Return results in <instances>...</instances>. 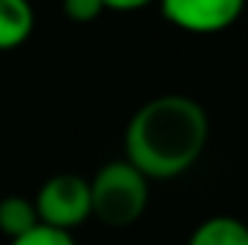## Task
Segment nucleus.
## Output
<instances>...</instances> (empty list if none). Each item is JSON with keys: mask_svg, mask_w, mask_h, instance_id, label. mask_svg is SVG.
Instances as JSON below:
<instances>
[{"mask_svg": "<svg viewBox=\"0 0 248 245\" xmlns=\"http://www.w3.org/2000/svg\"><path fill=\"white\" fill-rule=\"evenodd\" d=\"M208 113L190 95L168 92L144 101L124 130V159L147 179L168 182L187 173L205 153Z\"/></svg>", "mask_w": 248, "mask_h": 245, "instance_id": "nucleus-1", "label": "nucleus"}, {"mask_svg": "<svg viewBox=\"0 0 248 245\" xmlns=\"http://www.w3.org/2000/svg\"><path fill=\"white\" fill-rule=\"evenodd\" d=\"M87 182L93 216L107 228H127L139 222L150 205V182L127 159H113L101 165Z\"/></svg>", "mask_w": 248, "mask_h": 245, "instance_id": "nucleus-2", "label": "nucleus"}, {"mask_svg": "<svg viewBox=\"0 0 248 245\" xmlns=\"http://www.w3.org/2000/svg\"><path fill=\"white\" fill-rule=\"evenodd\" d=\"M38 222L55 231L72 234L78 225L93 219L90 205V182L78 173H55L38 187L35 193Z\"/></svg>", "mask_w": 248, "mask_h": 245, "instance_id": "nucleus-3", "label": "nucleus"}, {"mask_svg": "<svg viewBox=\"0 0 248 245\" xmlns=\"http://www.w3.org/2000/svg\"><path fill=\"white\" fill-rule=\"evenodd\" d=\"M168 23L190 35H217L231 29L246 9V0H156Z\"/></svg>", "mask_w": 248, "mask_h": 245, "instance_id": "nucleus-4", "label": "nucleus"}, {"mask_svg": "<svg viewBox=\"0 0 248 245\" xmlns=\"http://www.w3.org/2000/svg\"><path fill=\"white\" fill-rule=\"evenodd\" d=\"M35 6L32 0H0V52H12L32 38Z\"/></svg>", "mask_w": 248, "mask_h": 245, "instance_id": "nucleus-5", "label": "nucleus"}, {"mask_svg": "<svg viewBox=\"0 0 248 245\" xmlns=\"http://www.w3.org/2000/svg\"><path fill=\"white\" fill-rule=\"evenodd\" d=\"M187 245H248V225L237 216L217 214L190 231Z\"/></svg>", "mask_w": 248, "mask_h": 245, "instance_id": "nucleus-6", "label": "nucleus"}, {"mask_svg": "<svg viewBox=\"0 0 248 245\" xmlns=\"http://www.w3.org/2000/svg\"><path fill=\"white\" fill-rule=\"evenodd\" d=\"M38 211H35V202L26 199V196H3L0 199V234L6 237V243L29 234L32 228H38Z\"/></svg>", "mask_w": 248, "mask_h": 245, "instance_id": "nucleus-7", "label": "nucleus"}, {"mask_svg": "<svg viewBox=\"0 0 248 245\" xmlns=\"http://www.w3.org/2000/svg\"><path fill=\"white\" fill-rule=\"evenodd\" d=\"M6 245H78V240H75V234L38 225L29 234H23V237H17V240H12V243H6Z\"/></svg>", "mask_w": 248, "mask_h": 245, "instance_id": "nucleus-8", "label": "nucleus"}, {"mask_svg": "<svg viewBox=\"0 0 248 245\" xmlns=\"http://www.w3.org/2000/svg\"><path fill=\"white\" fill-rule=\"evenodd\" d=\"M61 6H63L66 20H72V23H93L104 12L101 0H63Z\"/></svg>", "mask_w": 248, "mask_h": 245, "instance_id": "nucleus-9", "label": "nucleus"}, {"mask_svg": "<svg viewBox=\"0 0 248 245\" xmlns=\"http://www.w3.org/2000/svg\"><path fill=\"white\" fill-rule=\"evenodd\" d=\"M101 3H104V12L107 9L110 12H139V9H144L156 0H101Z\"/></svg>", "mask_w": 248, "mask_h": 245, "instance_id": "nucleus-10", "label": "nucleus"}]
</instances>
